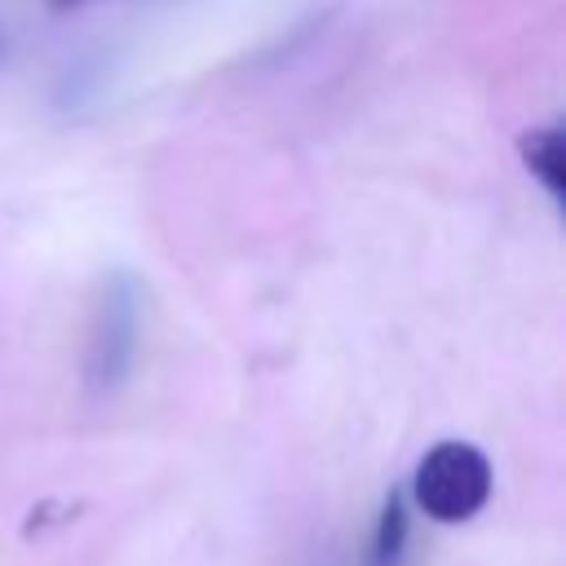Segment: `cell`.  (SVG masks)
I'll return each mask as SVG.
<instances>
[{"label": "cell", "instance_id": "277c9868", "mask_svg": "<svg viewBox=\"0 0 566 566\" xmlns=\"http://www.w3.org/2000/svg\"><path fill=\"white\" fill-rule=\"evenodd\" d=\"M407 500L402 491H389L385 504H380V517H376V531H371V548H367V566H398L402 562V548H407Z\"/></svg>", "mask_w": 566, "mask_h": 566}, {"label": "cell", "instance_id": "3957f363", "mask_svg": "<svg viewBox=\"0 0 566 566\" xmlns=\"http://www.w3.org/2000/svg\"><path fill=\"white\" fill-rule=\"evenodd\" d=\"M517 150H522V164L531 168V177L553 195L562 199L566 190V146H562V128H531L517 137Z\"/></svg>", "mask_w": 566, "mask_h": 566}, {"label": "cell", "instance_id": "5b68a950", "mask_svg": "<svg viewBox=\"0 0 566 566\" xmlns=\"http://www.w3.org/2000/svg\"><path fill=\"white\" fill-rule=\"evenodd\" d=\"M49 4H57V9H71V4H84V0H49Z\"/></svg>", "mask_w": 566, "mask_h": 566}, {"label": "cell", "instance_id": "7a4b0ae2", "mask_svg": "<svg viewBox=\"0 0 566 566\" xmlns=\"http://www.w3.org/2000/svg\"><path fill=\"white\" fill-rule=\"evenodd\" d=\"M491 486H495L491 460L473 442L447 438L420 455L411 473V504L438 526H460L486 509Z\"/></svg>", "mask_w": 566, "mask_h": 566}, {"label": "cell", "instance_id": "6da1fadb", "mask_svg": "<svg viewBox=\"0 0 566 566\" xmlns=\"http://www.w3.org/2000/svg\"><path fill=\"white\" fill-rule=\"evenodd\" d=\"M137 336H142V292H137L133 274L115 270L97 283L93 310H88V336H84V385H88V394L106 398L133 376Z\"/></svg>", "mask_w": 566, "mask_h": 566}]
</instances>
